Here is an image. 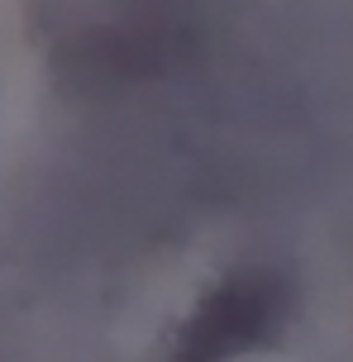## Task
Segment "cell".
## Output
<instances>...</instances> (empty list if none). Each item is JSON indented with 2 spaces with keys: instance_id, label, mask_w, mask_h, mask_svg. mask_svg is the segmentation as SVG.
Segmentation results:
<instances>
[{
  "instance_id": "6da1fadb",
  "label": "cell",
  "mask_w": 353,
  "mask_h": 362,
  "mask_svg": "<svg viewBox=\"0 0 353 362\" xmlns=\"http://www.w3.org/2000/svg\"><path fill=\"white\" fill-rule=\"evenodd\" d=\"M291 315V291L277 272H234L205 296V305L182 329V362H229L262 348Z\"/></svg>"
}]
</instances>
